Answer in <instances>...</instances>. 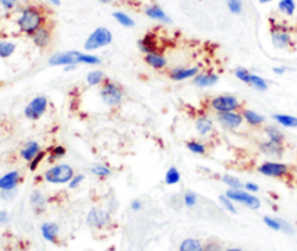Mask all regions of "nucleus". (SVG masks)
Returning a JSON list of instances; mask_svg holds the SVG:
<instances>
[{
    "label": "nucleus",
    "instance_id": "nucleus-10",
    "mask_svg": "<svg viewBox=\"0 0 297 251\" xmlns=\"http://www.w3.org/2000/svg\"><path fill=\"white\" fill-rule=\"evenodd\" d=\"M80 51H64V52H57L51 55L48 60V64L51 67H58V65H71V64H80L81 58Z\"/></svg>",
    "mask_w": 297,
    "mask_h": 251
},
{
    "label": "nucleus",
    "instance_id": "nucleus-21",
    "mask_svg": "<svg viewBox=\"0 0 297 251\" xmlns=\"http://www.w3.org/2000/svg\"><path fill=\"white\" fill-rule=\"evenodd\" d=\"M219 82V76L215 73H198V76L193 79V84L198 87H212Z\"/></svg>",
    "mask_w": 297,
    "mask_h": 251
},
{
    "label": "nucleus",
    "instance_id": "nucleus-47",
    "mask_svg": "<svg viewBox=\"0 0 297 251\" xmlns=\"http://www.w3.org/2000/svg\"><path fill=\"white\" fill-rule=\"evenodd\" d=\"M278 221H280V224H281V231H283V232H286V234H289V235H293V234H295V228L292 227L290 222H287L286 219H281V218H278Z\"/></svg>",
    "mask_w": 297,
    "mask_h": 251
},
{
    "label": "nucleus",
    "instance_id": "nucleus-5",
    "mask_svg": "<svg viewBox=\"0 0 297 251\" xmlns=\"http://www.w3.org/2000/svg\"><path fill=\"white\" fill-rule=\"evenodd\" d=\"M209 106L213 112L222 113V112H238L242 109V103L238 98L232 95H219L209 101Z\"/></svg>",
    "mask_w": 297,
    "mask_h": 251
},
{
    "label": "nucleus",
    "instance_id": "nucleus-7",
    "mask_svg": "<svg viewBox=\"0 0 297 251\" xmlns=\"http://www.w3.org/2000/svg\"><path fill=\"white\" fill-rule=\"evenodd\" d=\"M47 109H48V99L45 96H37L25 106L23 115L29 121H38L40 118L44 116Z\"/></svg>",
    "mask_w": 297,
    "mask_h": 251
},
{
    "label": "nucleus",
    "instance_id": "nucleus-55",
    "mask_svg": "<svg viewBox=\"0 0 297 251\" xmlns=\"http://www.w3.org/2000/svg\"><path fill=\"white\" fill-rule=\"evenodd\" d=\"M76 68H77V64H71V65H65L64 71H71V70H76Z\"/></svg>",
    "mask_w": 297,
    "mask_h": 251
},
{
    "label": "nucleus",
    "instance_id": "nucleus-50",
    "mask_svg": "<svg viewBox=\"0 0 297 251\" xmlns=\"http://www.w3.org/2000/svg\"><path fill=\"white\" fill-rule=\"evenodd\" d=\"M244 189H245L247 192H249V193H257V192L259 190L258 185H255V183H252V182L244 183Z\"/></svg>",
    "mask_w": 297,
    "mask_h": 251
},
{
    "label": "nucleus",
    "instance_id": "nucleus-26",
    "mask_svg": "<svg viewBox=\"0 0 297 251\" xmlns=\"http://www.w3.org/2000/svg\"><path fill=\"white\" fill-rule=\"evenodd\" d=\"M273 119L284 128H297V118L293 115H287V113H276L273 115Z\"/></svg>",
    "mask_w": 297,
    "mask_h": 251
},
{
    "label": "nucleus",
    "instance_id": "nucleus-29",
    "mask_svg": "<svg viewBox=\"0 0 297 251\" xmlns=\"http://www.w3.org/2000/svg\"><path fill=\"white\" fill-rule=\"evenodd\" d=\"M178 251H203V244L196 238H186L181 241Z\"/></svg>",
    "mask_w": 297,
    "mask_h": 251
},
{
    "label": "nucleus",
    "instance_id": "nucleus-3",
    "mask_svg": "<svg viewBox=\"0 0 297 251\" xmlns=\"http://www.w3.org/2000/svg\"><path fill=\"white\" fill-rule=\"evenodd\" d=\"M271 42L277 50H290L295 45V40L289 26L283 23H273L271 25Z\"/></svg>",
    "mask_w": 297,
    "mask_h": 251
},
{
    "label": "nucleus",
    "instance_id": "nucleus-13",
    "mask_svg": "<svg viewBox=\"0 0 297 251\" xmlns=\"http://www.w3.org/2000/svg\"><path fill=\"white\" fill-rule=\"evenodd\" d=\"M198 65H193V67H174L168 71V77L174 82H183V80H189V79H195L198 74Z\"/></svg>",
    "mask_w": 297,
    "mask_h": 251
},
{
    "label": "nucleus",
    "instance_id": "nucleus-28",
    "mask_svg": "<svg viewBox=\"0 0 297 251\" xmlns=\"http://www.w3.org/2000/svg\"><path fill=\"white\" fill-rule=\"evenodd\" d=\"M112 16H113L115 21H116L119 25H122L123 28H134V26H135V21H134L128 13H125V12L118 10V12H113Z\"/></svg>",
    "mask_w": 297,
    "mask_h": 251
},
{
    "label": "nucleus",
    "instance_id": "nucleus-20",
    "mask_svg": "<svg viewBox=\"0 0 297 251\" xmlns=\"http://www.w3.org/2000/svg\"><path fill=\"white\" fill-rule=\"evenodd\" d=\"M58 232H59V227L55 222H44L41 225V234L44 240L48 243L55 244L58 241Z\"/></svg>",
    "mask_w": 297,
    "mask_h": 251
},
{
    "label": "nucleus",
    "instance_id": "nucleus-6",
    "mask_svg": "<svg viewBox=\"0 0 297 251\" xmlns=\"http://www.w3.org/2000/svg\"><path fill=\"white\" fill-rule=\"evenodd\" d=\"M74 177V170L68 164H57L48 168L44 174V179L52 185H65Z\"/></svg>",
    "mask_w": 297,
    "mask_h": 251
},
{
    "label": "nucleus",
    "instance_id": "nucleus-44",
    "mask_svg": "<svg viewBox=\"0 0 297 251\" xmlns=\"http://www.w3.org/2000/svg\"><path fill=\"white\" fill-rule=\"evenodd\" d=\"M45 157H47V151L42 150L38 155H37V157H35V158H34V160H32V161H31V163H29V170H31V171H35V170L40 167V164L44 161Z\"/></svg>",
    "mask_w": 297,
    "mask_h": 251
},
{
    "label": "nucleus",
    "instance_id": "nucleus-15",
    "mask_svg": "<svg viewBox=\"0 0 297 251\" xmlns=\"http://www.w3.org/2000/svg\"><path fill=\"white\" fill-rule=\"evenodd\" d=\"M19 183H20V173L18 170L7 171L0 177V192L15 190Z\"/></svg>",
    "mask_w": 297,
    "mask_h": 251
},
{
    "label": "nucleus",
    "instance_id": "nucleus-54",
    "mask_svg": "<svg viewBox=\"0 0 297 251\" xmlns=\"http://www.w3.org/2000/svg\"><path fill=\"white\" fill-rule=\"evenodd\" d=\"M286 71H287V68H286L284 65H280V67H274V68H273V73L277 74V76H283V74H286Z\"/></svg>",
    "mask_w": 297,
    "mask_h": 251
},
{
    "label": "nucleus",
    "instance_id": "nucleus-56",
    "mask_svg": "<svg viewBox=\"0 0 297 251\" xmlns=\"http://www.w3.org/2000/svg\"><path fill=\"white\" fill-rule=\"evenodd\" d=\"M48 1L54 6H61V0H48Z\"/></svg>",
    "mask_w": 297,
    "mask_h": 251
},
{
    "label": "nucleus",
    "instance_id": "nucleus-8",
    "mask_svg": "<svg viewBox=\"0 0 297 251\" xmlns=\"http://www.w3.org/2000/svg\"><path fill=\"white\" fill-rule=\"evenodd\" d=\"M258 171L262 176L280 179V177H284V176L289 174L290 167L287 164H284V163H280V161H264V163L259 164Z\"/></svg>",
    "mask_w": 297,
    "mask_h": 251
},
{
    "label": "nucleus",
    "instance_id": "nucleus-17",
    "mask_svg": "<svg viewBox=\"0 0 297 251\" xmlns=\"http://www.w3.org/2000/svg\"><path fill=\"white\" fill-rule=\"evenodd\" d=\"M138 48L144 54H151V52H161L158 40L154 34H147L138 41Z\"/></svg>",
    "mask_w": 297,
    "mask_h": 251
},
{
    "label": "nucleus",
    "instance_id": "nucleus-37",
    "mask_svg": "<svg viewBox=\"0 0 297 251\" xmlns=\"http://www.w3.org/2000/svg\"><path fill=\"white\" fill-rule=\"evenodd\" d=\"M90 170H92V173L95 176H98L100 179H106V177L112 176V170L109 167L103 166V164H95V166H92Z\"/></svg>",
    "mask_w": 297,
    "mask_h": 251
},
{
    "label": "nucleus",
    "instance_id": "nucleus-51",
    "mask_svg": "<svg viewBox=\"0 0 297 251\" xmlns=\"http://www.w3.org/2000/svg\"><path fill=\"white\" fill-rule=\"evenodd\" d=\"M9 224V213L6 210H0V227H4Z\"/></svg>",
    "mask_w": 297,
    "mask_h": 251
},
{
    "label": "nucleus",
    "instance_id": "nucleus-43",
    "mask_svg": "<svg viewBox=\"0 0 297 251\" xmlns=\"http://www.w3.org/2000/svg\"><path fill=\"white\" fill-rule=\"evenodd\" d=\"M264 224L271 228L273 231H281V224L278 218H271V216H264Z\"/></svg>",
    "mask_w": 297,
    "mask_h": 251
},
{
    "label": "nucleus",
    "instance_id": "nucleus-11",
    "mask_svg": "<svg viewBox=\"0 0 297 251\" xmlns=\"http://www.w3.org/2000/svg\"><path fill=\"white\" fill-rule=\"evenodd\" d=\"M216 119L218 122L226 128V129H238L241 128V125L244 124V118L241 110L238 112H222V113H216Z\"/></svg>",
    "mask_w": 297,
    "mask_h": 251
},
{
    "label": "nucleus",
    "instance_id": "nucleus-58",
    "mask_svg": "<svg viewBox=\"0 0 297 251\" xmlns=\"http://www.w3.org/2000/svg\"><path fill=\"white\" fill-rule=\"evenodd\" d=\"M261 4H267V3H271V1H274V0H258Z\"/></svg>",
    "mask_w": 297,
    "mask_h": 251
},
{
    "label": "nucleus",
    "instance_id": "nucleus-45",
    "mask_svg": "<svg viewBox=\"0 0 297 251\" xmlns=\"http://www.w3.org/2000/svg\"><path fill=\"white\" fill-rule=\"evenodd\" d=\"M183 202L187 208H193L196 203H198V195L193 193V192H187L183 198Z\"/></svg>",
    "mask_w": 297,
    "mask_h": 251
},
{
    "label": "nucleus",
    "instance_id": "nucleus-57",
    "mask_svg": "<svg viewBox=\"0 0 297 251\" xmlns=\"http://www.w3.org/2000/svg\"><path fill=\"white\" fill-rule=\"evenodd\" d=\"M99 3H103V4H109V3H112L113 0H98Z\"/></svg>",
    "mask_w": 297,
    "mask_h": 251
},
{
    "label": "nucleus",
    "instance_id": "nucleus-35",
    "mask_svg": "<svg viewBox=\"0 0 297 251\" xmlns=\"http://www.w3.org/2000/svg\"><path fill=\"white\" fill-rule=\"evenodd\" d=\"M47 154H48V161L52 163V161H55V160L62 158V157L67 154V150H65L62 146H52V147L48 148Z\"/></svg>",
    "mask_w": 297,
    "mask_h": 251
},
{
    "label": "nucleus",
    "instance_id": "nucleus-2",
    "mask_svg": "<svg viewBox=\"0 0 297 251\" xmlns=\"http://www.w3.org/2000/svg\"><path fill=\"white\" fill-rule=\"evenodd\" d=\"M100 98L101 101L104 102L107 106H119L123 98V89L113 80L110 79H104V82L100 84Z\"/></svg>",
    "mask_w": 297,
    "mask_h": 251
},
{
    "label": "nucleus",
    "instance_id": "nucleus-16",
    "mask_svg": "<svg viewBox=\"0 0 297 251\" xmlns=\"http://www.w3.org/2000/svg\"><path fill=\"white\" fill-rule=\"evenodd\" d=\"M259 151L264 152L265 155L268 157H273V158H281L283 154H284V144H280V143H276V141H264L259 144Z\"/></svg>",
    "mask_w": 297,
    "mask_h": 251
},
{
    "label": "nucleus",
    "instance_id": "nucleus-41",
    "mask_svg": "<svg viewBox=\"0 0 297 251\" xmlns=\"http://www.w3.org/2000/svg\"><path fill=\"white\" fill-rule=\"evenodd\" d=\"M219 202L222 203V206H223L228 212H231V213H237V212H238L237 208H235V205H234V201H231L226 195H220V196H219Z\"/></svg>",
    "mask_w": 297,
    "mask_h": 251
},
{
    "label": "nucleus",
    "instance_id": "nucleus-30",
    "mask_svg": "<svg viewBox=\"0 0 297 251\" xmlns=\"http://www.w3.org/2000/svg\"><path fill=\"white\" fill-rule=\"evenodd\" d=\"M104 73L101 71V70H92L89 74H87V77H86V82H87V84L89 86H92V87H95V86H100L103 82H104Z\"/></svg>",
    "mask_w": 297,
    "mask_h": 251
},
{
    "label": "nucleus",
    "instance_id": "nucleus-42",
    "mask_svg": "<svg viewBox=\"0 0 297 251\" xmlns=\"http://www.w3.org/2000/svg\"><path fill=\"white\" fill-rule=\"evenodd\" d=\"M228 1V9L234 15L242 13V0H226Z\"/></svg>",
    "mask_w": 297,
    "mask_h": 251
},
{
    "label": "nucleus",
    "instance_id": "nucleus-24",
    "mask_svg": "<svg viewBox=\"0 0 297 251\" xmlns=\"http://www.w3.org/2000/svg\"><path fill=\"white\" fill-rule=\"evenodd\" d=\"M195 126H196V131H198V135H207L213 129V121L209 116L201 115V116H198V119H196Z\"/></svg>",
    "mask_w": 297,
    "mask_h": 251
},
{
    "label": "nucleus",
    "instance_id": "nucleus-53",
    "mask_svg": "<svg viewBox=\"0 0 297 251\" xmlns=\"http://www.w3.org/2000/svg\"><path fill=\"white\" fill-rule=\"evenodd\" d=\"M131 209H132L134 212L141 210V209H142V202L139 201V199H134V201L131 202Z\"/></svg>",
    "mask_w": 297,
    "mask_h": 251
},
{
    "label": "nucleus",
    "instance_id": "nucleus-18",
    "mask_svg": "<svg viewBox=\"0 0 297 251\" xmlns=\"http://www.w3.org/2000/svg\"><path fill=\"white\" fill-rule=\"evenodd\" d=\"M145 15L148 16L149 19L158 21L161 23H171L170 16L158 6V4H149L145 7Z\"/></svg>",
    "mask_w": 297,
    "mask_h": 251
},
{
    "label": "nucleus",
    "instance_id": "nucleus-36",
    "mask_svg": "<svg viewBox=\"0 0 297 251\" xmlns=\"http://www.w3.org/2000/svg\"><path fill=\"white\" fill-rule=\"evenodd\" d=\"M222 182H223L229 189H242V188H244L242 182H241L238 177L231 176V174H225V176L222 177Z\"/></svg>",
    "mask_w": 297,
    "mask_h": 251
},
{
    "label": "nucleus",
    "instance_id": "nucleus-34",
    "mask_svg": "<svg viewBox=\"0 0 297 251\" xmlns=\"http://www.w3.org/2000/svg\"><path fill=\"white\" fill-rule=\"evenodd\" d=\"M186 148L190 151V152H193V154H198V155H203V154H206V151H207L206 146H204L203 143L198 141V140H190V141H187V143H186Z\"/></svg>",
    "mask_w": 297,
    "mask_h": 251
},
{
    "label": "nucleus",
    "instance_id": "nucleus-60",
    "mask_svg": "<svg viewBox=\"0 0 297 251\" xmlns=\"http://www.w3.org/2000/svg\"><path fill=\"white\" fill-rule=\"evenodd\" d=\"M0 122H1V113H0Z\"/></svg>",
    "mask_w": 297,
    "mask_h": 251
},
{
    "label": "nucleus",
    "instance_id": "nucleus-1",
    "mask_svg": "<svg viewBox=\"0 0 297 251\" xmlns=\"http://www.w3.org/2000/svg\"><path fill=\"white\" fill-rule=\"evenodd\" d=\"M18 29L25 35H34L40 28L47 25V16L44 10L35 4H28L20 9L16 19Z\"/></svg>",
    "mask_w": 297,
    "mask_h": 251
},
{
    "label": "nucleus",
    "instance_id": "nucleus-4",
    "mask_svg": "<svg viewBox=\"0 0 297 251\" xmlns=\"http://www.w3.org/2000/svg\"><path fill=\"white\" fill-rule=\"evenodd\" d=\"M113 41V35L110 32V29L104 28V26H99L96 28L86 40L84 42V50L86 51H96L110 45Z\"/></svg>",
    "mask_w": 297,
    "mask_h": 251
},
{
    "label": "nucleus",
    "instance_id": "nucleus-46",
    "mask_svg": "<svg viewBox=\"0 0 297 251\" xmlns=\"http://www.w3.org/2000/svg\"><path fill=\"white\" fill-rule=\"evenodd\" d=\"M83 180H84V176L83 174H74V177L70 180V183H68V188L70 189H77L81 183H83Z\"/></svg>",
    "mask_w": 297,
    "mask_h": 251
},
{
    "label": "nucleus",
    "instance_id": "nucleus-59",
    "mask_svg": "<svg viewBox=\"0 0 297 251\" xmlns=\"http://www.w3.org/2000/svg\"><path fill=\"white\" fill-rule=\"evenodd\" d=\"M223 251H244V250H241V249H228V250H223Z\"/></svg>",
    "mask_w": 297,
    "mask_h": 251
},
{
    "label": "nucleus",
    "instance_id": "nucleus-48",
    "mask_svg": "<svg viewBox=\"0 0 297 251\" xmlns=\"http://www.w3.org/2000/svg\"><path fill=\"white\" fill-rule=\"evenodd\" d=\"M19 0H0V6L4 10H13L15 7H18Z\"/></svg>",
    "mask_w": 297,
    "mask_h": 251
},
{
    "label": "nucleus",
    "instance_id": "nucleus-32",
    "mask_svg": "<svg viewBox=\"0 0 297 251\" xmlns=\"http://www.w3.org/2000/svg\"><path fill=\"white\" fill-rule=\"evenodd\" d=\"M164 180H165V183H167L168 186L177 185V183L181 180V174H180L178 168H177V167H174V166H173V167H170V168L167 170V173H165Z\"/></svg>",
    "mask_w": 297,
    "mask_h": 251
},
{
    "label": "nucleus",
    "instance_id": "nucleus-9",
    "mask_svg": "<svg viewBox=\"0 0 297 251\" xmlns=\"http://www.w3.org/2000/svg\"><path fill=\"white\" fill-rule=\"evenodd\" d=\"M231 201L238 202V203H242L248 206L249 209H259L261 208V201L254 196L252 193H249L247 190H242V189H229L226 193H225Z\"/></svg>",
    "mask_w": 297,
    "mask_h": 251
},
{
    "label": "nucleus",
    "instance_id": "nucleus-38",
    "mask_svg": "<svg viewBox=\"0 0 297 251\" xmlns=\"http://www.w3.org/2000/svg\"><path fill=\"white\" fill-rule=\"evenodd\" d=\"M45 202H47V199H45V196L42 195V192H40V190H34L32 192V195H31V205L34 206V208H44L45 206Z\"/></svg>",
    "mask_w": 297,
    "mask_h": 251
},
{
    "label": "nucleus",
    "instance_id": "nucleus-52",
    "mask_svg": "<svg viewBox=\"0 0 297 251\" xmlns=\"http://www.w3.org/2000/svg\"><path fill=\"white\" fill-rule=\"evenodd\" d=\"M15 193H16V189H15V190H6V192H1V199L12 201V199L15 198Z\"/></svg>",
    "mask_w": 297,
    "mask_h": 251
},
{
    "label": "nucleus",
    "instance_id": "nucleus-27",
    "mask_svg": "<svg viewBox=\"0 0 297 251\" xmlns=\"http://www.w3.org/2000/svg\"><path fill=\"white\" fill-rule=\"evenodd\" d=\"M277 9L281 15L287 16V18H292L295 16L297 9L296 0H280L277 3Z\"/></svg>",
    "mask_w": 297,
    "mask_h": 251
},
{
    "label": "nucleus",
    "instance_id": "nucleus-14",
    "mask_svg": "<svg viewBox=\"0 0 297 251\" xmlns=\"http://www.w3.org/2000/svg\"><path fill=\"white\" fill-rule=\"evenodd\" d=\"M31 40L34 42V45L40 50H47L52 42V31L50 26H42L40 28L34 35H31Z\"/></svg>",
    "mask_w": 297,
    "mask_h": 251
},
{
    "label": "nucleus",
    "instance_id": "nucleus-33",
    "mask_svg": "<svg viewBox=\"0 0 297 251\" xmlns=\"http://www.w3.org/2000/svg\"><path fill=\"white\" fill-rule=\"evenodd\" d=\"M249 84H251L255 90H258V92H265V90H268V83H267V80L262 79V77L258 76V74H252V76H251Z\"/></svg>",
    "mask_w": 297,
    "mask_h": 251
},
{
    "label": "nucleus",
    "instance_id": "nucleus-19",
    "mask_svg": "<svg viewBox=\"0 0 297 251\" xmlns=\"http://www.w3.org/2000/svg\"><path fill=\"white\" fill-rule=\"evenodd\" d=\"M145 63L149 67H152L154 70H164L167 67V58L162 52H151V54H145L144 57Z\"/></svg>",
    "mask_w": 297,
    "mask_h": 251
},
{
    "label": "nucleus",
    "instance_id": "nucleus-40",
    "mask_svg": "<svg viewBox=\"0 0 297 251\" xmlns=\"http://www.w3.org/2000/svg\"><path fill=\"white\" fill-rule=\"evenodd\" d=\"M234 74H235V77H237L238 80H241L242 83L249 84V82H251V76H252V73H251L249 70L244 68V67H238V68L234 71Z\"/></svg>",
    "mask_w": 297,
    "mask_h": 251
},
{
    "label": "nucleus",
    "instance_id": "nucleus-39",
    "mask_svg": "<svg viewBox=\"0 0 297 251\" xmlns=\"http://www.w3.org/2000/svg\"><path fill=\"white\" fill-rule=\"evenodd\" d=\"M80 64H86V65H100V64H101V60H100L98 55L83 52V54H81V58H80Z\"/></svg>",
    "mask_w": 297,
    "mask_h": 251
},
{
    "label": "nucleus",
    "instance_id": "nucleus-12",
    "mask_svg": "<svg viewBox=\"0 0 297 251\" xmlns=\"http://www.w3.org/2000/svg\"><path fill=\"white\" fill-rule=\"evenodd\" d=\"M110 213L106 209L101 208H93L87 213V225L93 228H103L110 222Z\"/></svg>",
    "mask_w": 297,
    "mask_h": 251
},
{
    "label": "nucleus",
    "instance_id": "nucleus-23",
    "mask_svg": "<svg viewBox=\"0 0 297 251\" xmlns=\"http://www.w3.org/2000/svg\"><path fill=\"white\" fill-rule=\"evenodd\" d=\"M241 113H242V118H244V122H247L249 126H261L264 122H265V116H262L261 113L255 112V110H251V109H241Z\"/></svg>",
    "mask_w": 297,
    "mask_h": 251
},
{
    "label": "nucleus",
    "instance_id": "nucleus-49",
    "mask_svg": "<svg viewBox=\"0 0 297 251\" xmlns=\"http://www.w3.org/2000/svg\"><path fill=\"white\" fill-rule=\"evenodd\" d=\"M203 251H222V247L219 243L216 241H207L204 246H203Z\"/></svg>",
    "mask_w": 297,
    "mask_h": 251
},
{
    "label": "nucleus",
    "instance_id": "nucleus-31",
    "mask_svg": "<svg viewBox=\"0 0 297 251\" xmlns=\"http://www.w3.org/2000/svg\"><path fill=\"white\" fill-rule=\"evenodd\" d=\"M16 51V44L12 41L0 40V58H10Z\"/></svg>",
    "mask_w": 297,
    "mask_h": 251
},
{
    "label": "nucleus",
    "instance_id": "nucleus-22",
    "mask_svg": "<svg viewBox=\"0 0 297 251\" xmlns=\"http://www.w3.org/2000/svg\"><path fill=\"white\" fill-rule=\"evenodd\" d=\"M41 146L37 141H28L25 143V146L20 148V157L26 161L31 163L40 152H41Z\"/></svg>",
    "mask_w": 297,
    "mask_h": 251
},
{
    "label": "nucleus",
    "instance_id": "nucleus-25",
    "mask_svg": "<svg viewBox=\"0 0 297 251\" xmlns=\"http://www.w3.org/2000/svg\"><path fill=\"white\" fill-rule=\"evenodd\" d=\"M264 132H265V135L268 137L270 141H276V143H280V144H284V141H286V135L283 134V131L277 125L265 126Z\"/></svg>",
    "mask_w": 297,
    "mask_h": 251
}]
</instances>
